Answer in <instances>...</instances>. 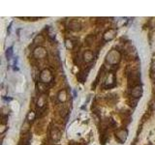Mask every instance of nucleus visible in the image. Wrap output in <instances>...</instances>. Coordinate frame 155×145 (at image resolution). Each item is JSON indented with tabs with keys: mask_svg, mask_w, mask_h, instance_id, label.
<instances>
[{
	"mask_svg": "<svg viewBox=\"0 0 155 145\" xmlns=\"http://www.w3.org/2000/svg\"><path fill=\"white\" fill-rule=\"evenodd\" d=\"M105 85L107 87H113L115 85V78H114L113 74H109L108 78L105 81Z\"/></svg>",
	"mask_w": 155,
	"mask_h": 145,
	"instance_id": "obj_11",
	"label": "nucleus"
},
{
	"mask_svg": "<svg viewBox=\"0 0 155 145\" xmlns=\"http://www.w3.org/2000/svg\"><path fill=\"white\" fill-rule=\"evenodd\" d=\"M29 129H30V123L27 120H25L24 121V123H23V125H22V128H21V133L22 134H26L27 132L29 131Z\"/></svg>",
	"mask_w": 155,
	"mask_h": 145,
	"instance_id": "obj_15",
	"label": "nucleus"
},
{
	"mask_svg": "<svg viewBox=\"0 0 155 145\" xmlns=\"http://www.w3.org/2000/svg\"><path fill=\"white\" fill-rule=\"evenodd\" d=\"M83 61H85V63H90L91 61L93 60L94 54L91 50H85L83 54Z\"/></svg>",
	"mask_w": 155,
	"mask_h": 145,
	"instance_id": "obj_10",
	"label": "nucleus"
},
{
	"mask_svg": "<svg viewBox=\"0 0 155 145\" xmlns=\"http://www.w3.org/2000/svg\"><path fill=\"white\" fill-rule=\"evenodd\" d=\"M121 60V53L116 49L111 50L106 56V62L110 65H117Z\"/></svg>",
	"mask_w": 155,
	"mask_h": 145,
	"instance_id": "obj_1",
	"label": "nucleus"
},
{
	"mask_svg": "<svg viewBox=\"0 0 155 145\" xmlns=\"http://www.w3.org/2000/svg\"><path fill=\"white\" fill-rule=\"evenodd\" d=\"M7 124H3V123H1V125H0V134H3L5 132L7 131Z\"/></svg>",
	"mask_w": 155,
	"mask_h": 145,
	"instance_id": "obj_19",
	"label": "nucleus"
},
{
	"mask_svg": "<svg viewBox=\"0 0 155 145\" xmlns=\"http://www.w3.org/2000/svg\"><path fill=\"white\" fill-rule=\"evenodd\" d=\"M50 138L52 139V141L54 142H57L60 140V138H61V132L58 130L56 127H53V128H52V130H50Z\"/></svg>",
	"mask_w": 155,
	"mask_h": 145,
	"instance_id": "obj_5",
	"label": "nucleus"
},
{
	"mask_svg": "<svg viewBox=\"0 0 155 145\" xmlns=\"http://www.w3.org/2000/svg\"><path fill=\"white\" fill-rule=\"evenodd\" d=\"M48 55L47 49L42 47V45H38L34 48L33 50V56H34L36 59H43V58H46Z\"/></svg>",
	"mask_w": 155,
	"mask_h": 145,
	"instance_id": "obj_3",
	"label": "nucleus"
},
{
	"mask_svg": "<svg viewBox=\"0 0 155 145\" xmlns=\"http://www.w3.org/2000/svg\"><path fill=\"white\" fill-rule=\"evenodd\" d=\"M154 83H155V80H154Z\"/></svg>",
	"mask_w": 155,
	"mask_h": 145,
	"instance_id": "obj_20",
	"label": "nucleus"
},
{
	"mask_svg": "<svg viewBox=\"0 0 155 145\" xmlns=\"http://www.w3.org/2000/svg\"><path fill=\"white\" fill-rule=\"evenodd\" d=\"M143 95V89H142L141 85H135L132 88L131 91V96L133 99H140Z\"/></svg>",
	"mask_w": 155,
	"mask_h": 145,
	"instance_id": "obj_6",
	"label": "nucleus"
},
{
	"mask_svg": "<svg viewBox=\"0 0 155 145\" xmlns=\"http://www.w3.org/2000/svg\"><path fill=\"white\" fill-rule=\"evenodd\" d=\"M65 47L67 49H73L74 48V43L72 42V40L70 39H66L65 40Z\"/></svg>",
	"mask_w": 155,
	"mask_h": 145,
	"instance_id": "obj_17",
	"label": "nucleus"
},
{
	"mask_svg": "<svg viewBox=\"0 0 155 145\" xmlns=\"http://www.w3.org/2000/svg\"><path fill=\"white\" fill-rule=\"evenodd\" d=\"M127 137H128V131L126 129H120L115 133V138L120 144L126 141Z\"/></svg>",
	"mask_w": 155,
	"mask_h": 145,
	"instance_id": "obj_4",
	"label": "nucleus"
},
{
	"mask_svg": "<svg viewBox=\"0 0 155 145\" xmlns=\"http://www.w3.org/2000/svg\"><path fill=\"white\" fill-rule=\"evenodd\" d=\"M47 100H48V96L47 94H41V95L39 96V98H38L37 100V108H43L44 106L47 105Z\"/></svg>",
	"mask_w": 155,
	"mask_h": 145,
	"instance_id": "obj_8",
	"label": "nucleus"
},
{
	"mask_svg": "<svg viewBox=\"0 0 155 145\" xmlns=\"http://www.w3.org/2000/svg\"><path fill=\"white\" fill-rule=\"evenodd\" d=\"M116 36V30L115 29H109L106 31L103 35V39L105 42H110V41L113 40Z\"/></svg>",
	"mask_w": 155,
	"mask_h": 145,
	"instance_id": "obj_7",
	"label": "nucleus"
},
{
	"mask_svg": "<svg viewBox=\"0 0 155 145\" xmlns=\"http://www.w3.org/2000/svg\"><path fill=\"white\" fill-rule=\"evenodd\" d=\"M67 91L65 89H61V90L58 92L57 94V100L60 102V103H65L67 101Z\"/></svg>",
	"mask_w": 155,
	"mask_h": 145,
	"instance_id": "obj_12",
	"label": "nucleus"
},
{
	"mask_svg": "<svg viewBox=\"0 0 155 145\" xmlns=\"http://www.w3.org/2000/svg\"><path fill=\"white\" fill-rule=\"evenodd\" d=\"M86 77H87V73H80L78 76V80L80 82L83 83L86 80Z\"/></svg>",
	"mask_w": 155,
	"mask_h": 145,
	"instance_id": "obj_16",
	"label": "nucleus"
},
{
	"mask_svg": "<svg viewBox=\"0 0 155 145\" xmlns=\"http://www.w3.org/2000/svg\"><path fill=\"white\" fill-rule=\"evenodd\" d=\"M69 28L72 30V31L78 32L82 29V25H81V23L78 20H71L69 23Z\"/></svg>",
	"mask_w": 155,
	"mask_h": 145,
	"instance_id": "obj_9",
	"label": "nucleus"
},
{
	"mask_svg": "<svg viewBox=\"0 0 155 145\" xmlns=\"http://www.w3.org/2000/svg\"><path fill=\"white\" fill-rule=\"evenodd\" d=\"M33 42H34V44H36V45H41L45 42V37L43 36L42 34L36 35V37L34 38V41H33Z\"/></svg>",
	"mask_w": 155,
	"mask_h": 145,
	"instance_id": "obj_14",
	"label": "nucleus"
},
{
	"mask_svg": "<svg viewBox=\"0 0 155 145\" xmlns=\"http://www.w3.org/2000/svg\"><path fill=\"white\" fill-rule=\"evenodd\" d=\"M12 56H13V47H10L7 48V50H6L7 60H11Z\"/></svg>",
	"mask_w": 155,
	"mask_h": 145,
	"instance_id": "obj_18",
	"label": "nucleus"
},
{
	"mask_svg": "<svg viewBox=\"0 0 155 145\" xmlns=\"http://www.w3.org/2000/svg\"><path fill=\"white\" fill-rule=\"evenodd\" d=\"M53 80V76L52 73L50 72V69H44L41 73H40V82L48 84V83L52 82Z\"/></svg>",
	"mask_w": 155,
	"mask_h": 145,
	"instance_id": "obj_2",
	"label": "nucleus"
},
{
	"mask_svg": "<svg viewBox=\"0 0 155 145\" xmlns=\"http://www.w3.org/2000/svg\"><path fill=\"white\" fill-rule=\"evenodd\" d=\"M35 119H36V112L33 110H30L26 115V120L28 121L29 123H31V122L34 121Z\"/></svg>",
	"mask_w": 155,
	"mask_h": 145,
	"instance_id": "obj_13",
	"label": "nucleus"
}]
</instances>
